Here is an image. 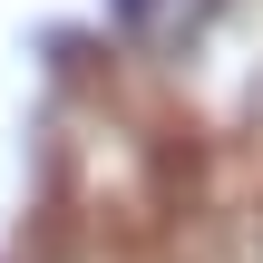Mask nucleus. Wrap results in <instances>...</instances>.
Wrapping results in <instances>:
<instances>
[{
	"label": "nucleus",
	"instance_id": "nucleus-1",
	"mask_svg": "<svg viewBox=\"0 0 263 263\" xmlns=\"http://www.w3.org/2000/svg\"><path fill=\"white\" fill-rule=\"evenodd\" d=\"M205 20H215V0H107L117 49H137V59H185V39Z\"/></svg>",
	"mask_w": 263,
	"mask_h": 263
}]
</instances>
